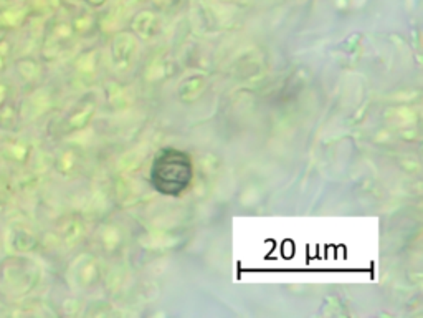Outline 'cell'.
<instances>
[{
	"label": "cell",
	"instance_id": "6da1fadb",
	"mask_svg": "<svg viewBox=\"0 0 423 318\" xmlns=\"http://www.w3.org/2000/svg\"><path fill=\"white\" fill-rule=\"evenodd\" d=\"M17 123V108L14 106V103L6 102L0 106V128L3 131H10L14 129Z\"/></svg>",
	"mask_w": 423,
	"mask_h": 318
},
{
	"label": "cell",
	"instance_id": "7a4b0ae2",
	"mask_svg": "<svg viewBox=\"0 0 423 318\" xmlns=\"http://www.w3.org/2000/svg\"><path fill=\"white\" fill-rule=\"evenodd\" d=\"M17 70H19L20 77L27 80V82H32L33 75H35L37 70V64L30 58H22V60L17 62Z\"/></svg>",
	"mask_w": 423,
	"mask_h": 318
},
{
	"label": "cell",
	"instance_id": "3957f363",
	"mask_svg": "<svg viewBox=\"0 0 423 318\" xmlns=\"http://www.w3.org/2000/svg\"><path fill=\"white\" fill-rule=\"evenodd\" d=\"M10 55H12L10 41L6 39H0V73L6 72L8 60H10Z\"/></svg>",
	"mask_w": 423,
	"mask_h": 318
},
{
	"label": "cell",
	"instance_id": "277c9868",
	"mask_svg": "<svg viewBox=\"0 0 423 318\" xmlns=\"http://www.w3.org/2000/svg\"><path fill=\"white\" fill-rule=\"evenodd\" d=\"M8 93H10V88L6 83L0 82V106L8 100Z\"/></svg>",
	"mask_w": 423,
	"mask_h": 318
},
{
	"label": "cell",
	"instance_id": "5b68a950",
	"mask_svg": "<svg viewBox=\"0 0 423 318\" xmlns=\"http://www.w3.org/2000/svg\"><path fill=\"white\" fill-rule=\"evenodd\" d=\"M2 33H3V28L0 27V39H2Z\"/></svg>",
	"mask_w": 423,
	"mask_h": 318
}]
</instances>
